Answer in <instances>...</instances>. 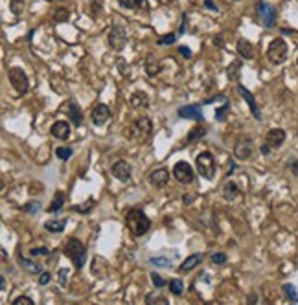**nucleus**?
<instances>
[{
  "label": "nucleus",
  "instance_id": "obj_39",
  "mask_svg": "<svg viewBox=\"0 0 298 305\" xmlns=\"http://www.w3.org/2000/svg\"><path fill=\"white\" fill-rule=\"evenodd\" d=\"M225 261H227V254H223V252L212 254V263H213V265H223Z\"/></svg>",
  "mask_w": 298,
  "mask_h": 305
},
{
  "label": "nucleus",
  "instance_id": "obj_32",
  "mask_svg": "<svg viewBox=\"0 0 298 305\" xmlns=\"http://www.w3.org/2000/svg\"><path fill=\"white\" fill-rule=\"evenodd\" d=\"M94 208V198H89V200H87V204H81V206H74V212H80V214H89V212H91V210Z\"/></svg>",
  "mask_w": 298,
  "mask_h": 305
},
{
  "label": "nucleus",
  "instance_id": "obj_47",
  "mask_svg": "<svg viewBox=\"0 0 298 305\" xmlns=\"http://www.w3.org/2000/svg\"><path fill=\"white\" fill-rule=\"evenodd\" d=\"M50 279H52L50 272H43V274H41V278H39V285H48Z\"/></svg>",
  "mask_w": 298,
  "mask_h": 305
},
{
  "label": "nucleus",
  "instance_id": "obj_31",
  "mask_svg": "<svg viewBox=\"0 0 298 305\" xmlns=\"http://www.w3.org/2000/svg\"><path fill=\"white\" fill-rule=\"evenodd\" d=\"M182 289H184V283H182L181 279H171V281H170V290L175 296H181Z\"/></svg>",
  "mask_w": 298,
  "mask_h": 305
},
{
  "label": "nucleus",
  "instance_id": "obj_9",
  "mask_svg": "<svg viewBox=\"0 0 298 305\" xmlns=\"http://www.w3.org/2000/svg\"><path fill=\"white\" fill-rule=\"evenodd\" d=\"M258 13H260L261 22H263L267 28H272L276 24V10H274L271 4L260 2V4H258Z\"/></svg>",
  "mask_w": 298,
  "mask_h": 305
},
{
  "label": "nucleus",
  "instance_id": "obj_35",
  "mask_svg": "<svg viewBox=\"0 0 298 305\" xmlns=\"http://www.w3.org/2000/svg\"><path fill=\"white\" fill-rule=\"evenodd\" d=\"M55 156H59L61 160H68L70 156H72V149L70 147H57L55 149Z\"/></svg>",
  "mask_w": 298,
  "mask_h": 305
},
{
  "label": "nucleus",
  "instance_id": "obj_27",
  "mask_svg": "<svg viewBox=\"0 0 298 305\" xmlns=\"http://www.w3.org/2000/svg\"><path fill=\"white\" fill-rule=\"evenodd\" d=\"M283 294H285V298H287L289 301L298 303V294H296V289H294V285H291V283L283 285Z\"/></svg>",
  "mask_w": 298,
  "mask_h": 305
},
{
  "label": "nucleus",
  "instance_id": "obj_23",
  "mask_svg": "<svg viewBox=\"0 0 298 305\" xmlns=\"http://www.w3.org/2000/svg\"><path fill=\"white\" fill-rule=\"evenodd\" d=\"M240 195V189H238V184L236 182H225L223 186V197L225 200H236Z\"/></svg>",
  "mask_w": 298,
  "mask_h": 305
},
{
  "label": "nucleus",
  "instance_id": "obj_48",
  "mask_svg": "<svg viewBox=\"0 0 298 305\" xmlns=\"http://www.w3.org/2000/svg\"><path fill=\"white\" fill-rule=\"evenodd\" d=\"M204 6H206L208 10H212V11H217V6L213 4V0H204Z\"/></svg>",
  "mask_w": 298,
  "mask_h": 305
},
{
  "label": "nucleus",
  "instance_id": "obj_43",
  "mask_svg": "<svg viewBox=\"0 0 298 305\" xmlns=\"http://www.w3.org/2000/svg\"><path fill=\"white\" fill-rule=\"evenodd\" d=\"M30 254H32V256H48L50 250L48 248H44V246H41V248H32Z\"/></svg>",
  "mask_w": 298,
  "mask_h": 305
},
{
  "label": "nucleus",
  "instance_id": "obj_51",
  "mask_svg": "<svg viewBox=\"0 0 298 305\" xmlns=\"http://www.w3.org/2000/svg\"><path fill=\"white\" fill-rule=\"evenodd\" d=\"M234 2H238V0H234Z\"/></svg>",
  "mask_w": 298,
  "mask_h": 305
},
{
  "label": "nucleus",
  "instance_id": "obj_20",
  "mask_svg": "<svg viewBox=\"0 0 298 305\" xmlns=\"http://www.w3.org/2000/svg\"><path fill=\"white\" fill-rule=\"evenodd\" d=\"M19 261H21V267L24 268L28 274H43V267H41V263L33 261V259H26V257H21Z\"/></svg>",
  "mask_w": 298,
  "mask_h": 305
},
{
  "label": "nucleus",
  "instance_id": "obj_2",
  "mask_svg": "<svg viewBox=\"0 0 298 305\" xmlns=\"http://www.w3.org/2000/svg\"><path fill=\"white\" fill-rule=\"evenodd\" d=\"M63 252L72 259L76 268H83V265H85V261H87V246L83 245L80 239L70 237L68 241L64 243Z\"/></svg>",
  "mask_w": 298,
  "mask_h": 305
},
{
  "label": "nucleus",
  "instance_id": "obj_38",
  "mask_svg": "<svg viewBox=\"0 0 298 305\" xmlns=\"http://www.w3.org/2000/svg\"><path fill=\"white\" fill-rule=\"evenodd\" d=\"M11 305H33V300L30 298V296H19V298L13 300V303Z\"/></svg>",
  "mask_w": 298,
  "mask_h": 305
},
{
  "label": "nucleus",
  "instance_id": "obj_25",
  "mask_svg": "<svg viewBox=\"0 0 298 305\" xmlns=\"http://www.w3.org/2000/svg\"><path fill=\"white\" fill-rule=\"evenodd\" d=\"M129 103L133 105L134 109H140V107H147V94L145 92H134L133 96H131V99H129Z\"/></svg>",
  "mask_w": 298,
  "mask_h": 305
},
{
  "label": "nucleus",
  "instance_id": "obj_10",
  "mask_svg": "<svg viewBox=\"0 0 298 305\" xmlns=\"http://www.w3.org/2000/svg\"><path fill=\"white\" fill-rule=\"evenodd\" d=\"M91 118H92V123L94 125H105L109 120H111V109L107 107V105H103V103H98L96 107L92 109L91 113Z\"/></svg>",
  "mask_w": 298,
  "mask_h": 305
},
{
  "label": "nucleus",
  "instance_id": "obj_24",
  "mask_svg": "<svg viewBox=\"0 0 298 305\" xmlns=\"http://www.w3.org/2000/svg\"><path fill=\"white\" fill-rule=\"evenodd\" d=\"M204 134H206V127H202V125L192 127V129H190V133H188V136H186V142H188V144H195V142H197V140H201Z\"/></svg>",
  "mask_w": 298,
  "mask_h": 305
},
{
  "label": "nucleus",
  "instance_id": "obj_19",
  "mask_svg": "<svg viewBox=\"0 0 298 305\" xmlns=\"http://www.w3.org/2000/svg\"><path fill=\"white\" fill-rule=\"evenodd\" d=\"M238 54L247 61L252 59V57H254V46H252L247 39H240V41H238Z\"/></svg>",
  "mask_w": 298,
  "mask_h": 305
},
{
  "label": "nucleus",
  "instance_id": "obj_42",
  "mask_svg": "<svg viewBox=\"0 0 298 305\" xmlns=\"http://www.w3.org/2000/svg\"><path fill=\"white\" fill-rule=\"evenodd\" d=\"M151 281H153V285L157 287V289H160V287H164V285H166V281L160 278L159 274H151Z\"/></svg>",
  "mask_w": 298,
  "mask_h": 305
},
{
  "label": "nucleus",
  "instance_id": "obj_17",
  "mask_svg": "<svg viewBox=\"0 0 298 305\" xmlns=\"http://www.w3.org/2000/svg\"><path fill=\"white\" fill-rule=\"evenodd\" d=\"M238 92H240L241 96H243V99H245V101L249 103V107H250V113H252V116H254L256 120H261V113H260V109H258V105H256L254 96H252V94H250V92L247 90V88H245L243 85H238Z\"/></svg>",
  "mask_w": 298,
  "mask_h": 305
},
{
  "label": "nucleus",
  "instance_id": "obj_5",
  "mask_svg": "<svg viewBox=\"0 0 298 305\" xmlns=\"http://www.w3.org/2000/svg\"><path fill=\"white\" fill-rule=\"evenodd\" d=\"M267 59L272 64H282L287 59V43L283 39H274L267 48Z\"/></svg>",
  "mask_w": 298,
  "mask_h": 305
},
{
  "label": "nucleus",
  "instance_id": "obj_33",
  "mask_svg": "<svg viewBox=\"0 0 298 305\" xmlns=\"http://www.w3.org/2000/svg\"><path fill=\"white\" fill-rule=\"evenodd\" d=\"M10 10L13 11V15H21L22 10H24V0H11Z\"/></svg>",
  "mask_w": 298,
  "mask_h": 305
},
{
  "label": "nucleus",
  "instance_id": "obj_44",
  "mask_svg": "<svg viewBox=\"0 0 298 305\" xmlns=\"http://www.w3.org/2000/svg\"><path fill=\"white\" fill-rule=\"evenodd\" d=\"M160 72V63H157V64H151L149 63L147 64V74L149 75H157Z\"/></svg>",
  "mask_w": 298,
  "mask_h": 305
},
{
  "label": "nucleus",
  "instance_id": "obj_36",
  "mask_svg": "<svg viewBox=\"0 0 298 305\" xmlns=\"http://www.w3.org/2000/svg\"><path fill=\"white\" fill-rule=\"evenodd\" d=\"M175 41H177L175 33H168V35H164V37H160L157 43H159L160 46H166V44H173Z\"/></svg>",
  "mask_w": 298,
  "mask_h": 305
},
{
  "label": "nucleus",
  "instance_id": "obj_26",
  "mask_svg": "<svg viewBox=\"0 0 298 305\" xmlns=\"http://www.w3.org/2000/svg\"><path fill=\"white\" fill-rule=\"evenodd\" d=\"M63 204H64V193L57 191V193H55V197H53V202L50 204L48 212H50V214H53V212H59V210L63 208Z\"/></svg>",
  "mask_w": 298,
  "mask_h": 305
},
{
  "label": "nucleus",
  "instance_id": "obj_34",
  "mask_svg": "<svg viewBox=\"0 0 298 305\" xmlns=\"http://www.w3.org/2000/svg\"><path fill=\"white\" fill-rule=\"evenodd\" d=\"M240 68H241V63L240 61H234V63L229 66V77L230 79H238V75H240Z\"/></svg>",
  "mask_w": 298,
  "mask_h": 305
},
{
  "label": "nucleus",
  "instance_id": "obj_6",
  "mask_svg": "<svg viewBox=\"0 0 298 305\" xmlns=\"http://www.w3.org/2000/svg\"><path fill=\"white\" fill-rule=\"evenodd\" d=\"M285 142V131L283 129H271L265 136V142L261 145V153L263 155H269L271 151L282 147V144Z\"/></svg>",
  "mask_w": 298,
  "mask_h": 305
},
{
  "label": "nucleus",
  "instance_id": "obj_37",
  "mask_svg": "<svg viewBox=\"0 0 298 305\" xmlns=\"http://www.w3.org/2000/svg\"><path fill=\"white\" fill-rule=\"evenodd\" d=\"M55 21L57 22H63V21H68L70 19V13H68V10H64V8H61V10L55 13V17H53Z\"/></svg>",
  "mask_w": 298,
  "mask_h": 305
},
{
  "label": "nucleus",
  "instance_id": "obj_7",
  "mask_svg": "<svg viewBox=\"0 0 298 305\" xmlns=\"http://www.w3.org/2000/svg\"><path fill=\"white\" fill-rule=\"evenodd\" d=\"M8 75H10L11 86H13L21 96L22 94H26L28 88H30V85H28V75L24 74V70L19 68V66H13V68H10Z\"/></svg>",
  "mask_w": 298,
  "mask_h": 305
},
{
  "label": "nucleus",
  "instance_id": "obj_45",
  "mask_svg": "<svg viewBox=\"0 0 298 305\" xmlns=\"http://www.w3.org/2000/svg\"><path fill=\"white\" fill-rule=\"evenodd\" d=\"M24 212H30V214H35V212H39V202H37V200L30 202L28 206H24Z\"/></svg>",
  "mask_w": 298,
  "mask_h": 305
},
{
  "label": "nucleus",
  "instance_id": "obj_8",
  "mask_svg": "<svg viewBox=\"0 0 298 305\" xmlns=\"http://www.w3.org/2000/svg\"><path fill=\"white\" fill-rule=\"evenodd\" d=\"M173 177H175L181 184H190V182H193V177H195V175H193L192 166H190L188 162L181 160L173 166Z\"/></svg>",
  "mask_w": 298,
  "mask_h": 305
},
{
  "label": "nucleus",
  "instance_id": "obj_13",
  "mask_svg": "<svg viewBox=\"0 0 298 305\" xmlns=\"http://www.w3.org/2000/svg\"><path fill=\"white\" fill-rule=\"evenodd\" d=\"M109 44L114 50H122L125 46V32H123L122 26H114L109 32Z\"/></svg>",
  "mask_w": 298,
  "mask_h": 305
},
{
  "label": "nucleus",
  "instance_id": "obj_41",
  "mask_svg": "<svg viewBox=\"0 0 298 305\" xmlns=\"http://www.w3.org/2000/svg\"><path fill=\"white\" fill-rule=\"evenodd\" d=\"M68 274L70 272L66 270V268H61V270H59V283L63 285V287L68 283Z\"/></svg>",
  "mask_w": 298,
  "mask_h": 305
},
{
  "label": "nucleus",
  "instance_id": "obj_14",
  "mask_svg": "<svg viewBox=\"0 0 298 305\" xmlns=\"http://www.w3.org/2000/svg\"><path fill=\"white\" fill-rule=\"evenodd\" d=\"M179 116L184 120H197L202 122V113H201V105L193 103V105H186V107L179 109Z\"/></svg>",
  "mask_w": 298,
  "mask_h": 305
},
{
  "label": "nucleus",
  "instance_id": "obj_1",
  "mask_svg": "<svg viewBox=\"0 0 298 305\" xmlns=\"http://www.w3.org/2000/svg\"><path fill=\"white\" fill-rule=\"evenodd\" d=\"M125 221H127V228L131 230V234L136 237L145 236L149 228H151V221L147 219V215L142 210H131V212H127Z\"/></svg>",
  "mask_w": 298,
  "mask_h": 305
},
{
  "label": "nucleus",
  "instance_id": "obj_15",
  "mask_svg": "<svg viewBox=\"0 0 298 305\" xmlns=\"http://www.w3.org/2000/svg\"><path fill=\"white\" fill-rule=\"evenodd\" d=\"M168 180H170V171H168L166 167H159V169L151 171V175H149V182H151V186L162 187L168 184Z\"/></svg>",
  "mask_w": 298,
  "mask_h": 305
},
{
  "label": "nucleus",
  "instance_id": "obj_30",
  "mask_svg": "<svg viewBox=\"0 0 298 305\" xmlns=\"http://www.w3.org/2000/svg\"><path fill=\"white\" fill-rule=\"evenodd\" d=\"M142 4H144V0H120V6L127 10H138L142 8Z\"/></svg>",
  "mask_w": 298,
  "mask_h": 305
},
{
  "label": "nucleus",
  "instance_id": "obj_18",
  "mask_svg": "<svg viewBox=\"0 0 298 305\" xmlns=\"http://www.w3.org/2000/svg\"><path fill=\"white\" fill-rule=\"evenodd\" d=\"M53 138H59V140H66L70 136V123L68 122H55L50 129Z\"/></svg>",
  "mask_w": 298,
  "mask_h": 305
},
{
  "label": "nucleus",
  "instance_id": "obj_3",
  "mask_svg": "<svg viewBox=\"0 0 298 305\" xmlns=\"http://www.w3.org/2000/svg\"><path fill=\"white\" fill-rule=\"evenodd\" d=\"M151 127H153L151 120L145 118V116H142V118H136L133 123H131V125H129V129L125 131V134H127L133 142H136V144H142L145 138H149V134H151Z\"/></svg>",
  "mask_w": 298,
  "mask_h": 305
},
{
  "label": "nucleus",
  "instance_id": "obj_50",
  "mask_svg": "<svg viewBox=\"0 0 298 305\" xmlns=\"http://www.w3.org/2000/svg\"><path fill=\"white\" fill-rule=\"evenodd\" d=\"M0 287H2V290H4V289H6V279H4V278L0 279Z\"/></svg>",
  "mask_w": 298,
  "mask_h": 305
},
{
  "label": "nucleus",
  "instance_id": "obj_12",
  "mask_svg": "<svg viewBox=\"0 0 298 305\" xmlns=\"http://www.w3.org/2000/svg\"><path fill=\"white\" fill-rule=\"evenodd\" d=\"M112 177H116L120 182H127L131 178V166H129L125 160H118L114 166H112Z\"/></svg>",
  "mask_w": 298,
  "mask_h": 305
},
{
  "label": "nucleus",
  "instance_id": "obj_46",
  "mask_svg": "<svg viewBox=\"0 0 298 305\" xmlns=\"http://www.w3.org/2000/svg\"><path fill=\"white\" fill-rule=\"evenodd\" d=\"M179 54H181L184 59H190V57H192V50L186 48V46H179Z\"/></svg>",
  "mask_w": 298,
  "mask_h": 305
},
{
  "label": "nucleus",
  "instance_id": "obj_11",
  "mask_svg": "<svg viewBox=\"0 0 298 305\" xmlns=\"http://www.w3.org/2000/svg\"><path fill=\"white\" fill-rule=\"evenodd\" d=\"M252 144H250V140H238L234 145V156L238 160H249L250 156H252Z\"/></svg>",
  "mask_w": 298,
  "mask_h": 305
},
{
  "label": "nucleus",
  "instance_id": "obj_4",
  "mask_svg": "<svg viewBox=\"0 0 298 305\" xmlns=\"http://www.w3.org/2000/svg\"><path fill=\"white\" fill-rule=\"evenodd\" d=\"M195 164H197V171L202 178L212 180L215 177V158H213L212 153H208V151L199 153L197 158H195Z\"/></svg>",
  "mask_w": 298,
  "mask_h": 305
},
{
  "label": "nucleus",
  "instance_id": "obj_40",
  "mask_svg": "<svg viewBox=\"0 0 298 305\" xmlns=\"http://www.w3.org/2000/svg\"><path fill=\"white\" fill-rule=\"evenodd\" d=\"M151 263H153V265H157V267H170V265H171V261H170V259H166V257H153V259H151Z\"/></svg>",
  "mask_w": 298,
  "mask_h": 305
},
{
  "label": "nucleus",
  "instance_id": "obj_49",
  "mask_svg": "<svg viewBox=\"0 0 298 305\" xmlns=\"http://www.w3.org/2000/svg\"><path fill=\"white\" fill-rule=\"evenodd\" d=\"M213 44H217V46H223V37H221V35L213 37Z\"/></svg>",
  "mask_w": 298,
  "mask_h": 305
},
{
  "label": "nucleus",
  "instance_id": "obj_21",
  "mask_svg": "<svg viewBox=\"0 0 298 305\" xmlns=\"http://www.w3.org/2000/svg\"><path fill=\"white\" fill-rule=\"evenodd\" d=\"M64 226H66V219H50L44 223V228L52 234H61L64 230Z\"/></svg>",
  "mask_w": 298,
  "mask_h": 305
},
{
  "label": "nucleus",
  "instance_id": "obj_29",
  "mask_svg": "<svg viewBox=\"0 0 298 305\" xmlns=\"http://www.w3.org/2000/svg\"><path fill=\"white\" fill-rule=\"evenodd\" d=\"M229 111H230V101L227 99L223 107L217 109V111H215V114H213V116H215V122H225V120H227V114H229Z\"/></svg>",
  "mask_w": 298,
  "mask_h": 305
},
{
  "label": "nucleus",
  "instance_id": "obj_52",
  "mask_svg": "<svg viewBox=\"0 0 298 305\" xmlns=\"http://www.w3.org/2000/svg\"><path fill=\"white\" fill-rule=\"evenodd\" d=\"M296 63H298V59H296Z\"/></svg>",
  "mask_w": 298,
  "mask_h": 305
},
{
  "label": "nucleus",
  "instance_id": "obj_16",
  "mask_svg": "<svg viewBox=\"0 0 298 305\" xmlns=\"http://www.w3.org/2000/svg\"><path fill=\"white\" fill-rule=\"evenodd\" d=\"M66 114H68V120L72 122V125H74V127H81V123H83V113H81L80 105H78L74 99H70V101H68Z\"/></svg>",
  "mask_w": 298,
  "mask_h": 305
},
{
  "label": "nucleus",
  "instance_id": "obj_22",
  "mask_svg": "<svg viewBox=\"0 0 298 305\" xmlns=\"http://www.w3.org/2000/svg\"><path fill=\"white\" fill-rule=\"evenodd\" d=\"M201 261H202V254H193V256L188 257L186 261H182V265L179 267V270H181V272H188V270H192V268L197 267Z\"/></svg>",
  "mask_w": 298,
  "mask_h": 305
},
{
  "label": "nucleus",
  "instance_id": "obj_28",
  "mask_svg": "<svg viewBox=\"0 0 298 305\" xmlns=\"http://www.w3.org/2000/svg\"><path fill=\"white\" fill-rule=\"evenodd\" d=\"M145 303H162V305H166V303H168V298H166V296H162L160 292H151V294L145 296Z\"/></svg>",
  "mask_w": 298,
  "mask_h": 305
}]
</instances>
